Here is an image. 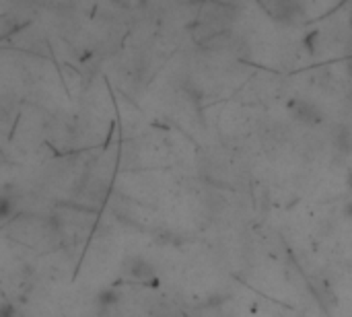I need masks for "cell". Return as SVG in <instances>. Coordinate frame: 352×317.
I'll use <instances>...</instances> for the list:
<instances>
[{"instance_id":"1","label":"cell","mask_w":352,"mask_h":317,"mask_svg":"<svg viewBox=\"0 0 352 317\" xmlns=\"http://www.w3.org/2000/svg\"><path fill=\"white\" fill-rule=\"evenodd\" d=\"M291 111H293V116L297 120H301L305 124H318L322 120L320 109L314 103H307V101H293L291 103Z\"/></svg>"},{"instance_id":"2","label":"cell","mask_w":352,"mask_h":317,"mask_svg":"<svg viewBox=\"0 0 352 317\" xmlns=\"http://www.w3.org/2000/svg\"><path fill=\"white\" fill-rule=\"evenodd\" d=\"M12 316V307L10 305H4L2 307V317H10Z\"/></svg>"},{"instance_id":"3","label":"cell","mask_w":352,"mask_h":317,"mask_svg":"<svg viewBox=\"0 0 352 317\" xmlns=\"http://www.w3.org/2000/svg\"><path fill=\"white\" fill-rule=\"evenodd\" d=\"M346 212H349V215H351V217H352V204H349V208H346Z\"/></svg>"}]
</instances>
